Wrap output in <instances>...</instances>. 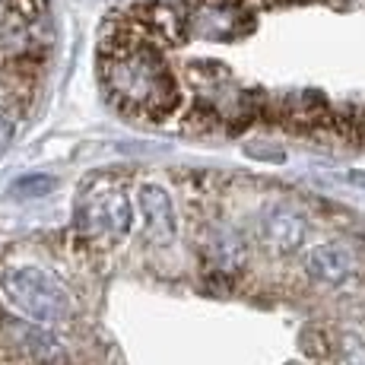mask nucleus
Instances as JSON below:
<instances>
[{"label":"nucleus","mask_w":365,"mask_h":365,"mask_svg":"<svg viewBox=\"0 0 365 365\" xmlns=\"http://www.w3.org/2000/svg\"><path fill=\"white\" fill-rule=\"evenodd\" d=\"M0 296L19 312V318L41 327H58L73 318V296L51 270L38 264L0 267Z\"/></svg>","instance_id":"nucleus-1"},{"label":"nucleus","mask_w":365,"mask_h":365,"mask_svg":"<svg viewBox=\"0 0 365 365\" xmlns=\"http://www.w3.org/2000/svg\"><path fill=\"white\" fill-rule=\"evenodd\" d=\"M130 200L121 191V185L99 175V178L86 181V187L76 197L73 229L86 245H111L121 242L130 232Z\"/></svg>","instance_id":"nucleus-2"},{"label":"nucleus","mask_w":365,"mask_h":365,"mask_svg":"<svg viewBox=\"0 0 365 365\" xmlns=\"http://www.w3.org/2000/svg\"><path fill=\"white\" fill-rule=\"evenodd\" d=\"M257 235L273 255H289L305 238V220L289 207H270L257 220Z\"/></svg>","instance_id":"nucleus-3"},{"label":"nucleus","mask_w":365,"mask_h":365,"mask_svg":"<svg viewBox=\"0 0 365 365\" xmlns=\"http://www.w3.org/2000/svg\"><path fill=\"white\" fill-rule=\"evenodd\" d=\"M137 200H140V213H143V220H146V235L156 245H168L175 238V232H178L172 197H168L159 185H143Z\"/></svg>","instance_id":"nucleus-4"},{"label":"nucleus","mask_w":365,"mask_h":365,"mask_svg":"<svg viewBox=\"0 0 365 365\" xmlns=\"http://www.w3.org/2000/svg\"><path fill=\"white\" fill-rule=\"evenodd\" d=\"M305 270H308V277L318 279V283L336 286V283H343V279L353 277L356 255H353V248H349V245H343V242L318 245V248L308 255Z\"/></svg>","instance_id":"nucleus-5"},{"label":"nucleus","mask_w":365,"mask_h":365,"mask_svg":"<svg viewBox=\"0 0 365 365\" xmlns=\"http://www.w3.org/2000/svg\"><path fill=\"white\" fill-rule=\"evenodd\" d=\"M200 255L210 273L232 277V273H238L245 267V242L232 229H213V232L203 238Z\"/></svg>","instance_id":"nucleus-6"},{"label":"nucleus","mask_w":365,"mask_h":365,"mask_svg":"<svg viewBox=\"0 0 365 365\" xmlns=\"http://www.w3.org/2000/svg\"><path fill=\"white\" fill-rule=\"evenodd\" d=\"M336 349H340V359L346 365H365V340H359L356 334H343L336 340Z\"/></svg>","instance_id":"nucleus-7"},{"label":"nucleus","mask_w":365,"mask_h":365,"mask_svg":"<svg viewBox=\"0 0 365 365\" xmlns=\"http://www.w3.org/2000/svg\"><path fill=\"white\" fill-rule=\"evenodd\" d=\"M54 187V178H48V175H32V178H23L13 185V194H19V197H41V194H48Z\"/></svg>","instance_id":"nucleus-8"},{"label":"nucleus","mask_w":365,"mask_h":365,"mask_svg":"<svg viewBox=\"0 0 365 365\" xmlns=\"http://www.w3.org/2000/svg\"><path fill=\"white\" fill-rule=\"evenodd\" d=\"M302 343H305V353L308 356H331V349H334V343L327 340L324 331H305Z\"/></svg>","instance_id":"nucleus-9"},{"label":"nucleus","mask_w":365,"mask_h":365,"mask_svg":"<svg viewBox=\"0 0 365 365\" xmlns=\"http://www.w3.org/2000/svg\"><path fill=\"white\" fill-rule=\"evenodd\" d=\"M10 137H13V118L6 115V111H0V146H4Z\"/></svg>","instance_id":"nucleus-10"}]
</instances>
